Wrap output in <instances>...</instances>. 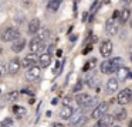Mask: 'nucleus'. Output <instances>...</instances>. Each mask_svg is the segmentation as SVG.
Wrapping results in <instances>:
<instances>
[{
  "instance_id": "nucleus-1",
  "label": "nucleus",
  "mask_w": 132,
  "mask_h": 127,
  "mask_svg": "<svg viewBox=\"0 0 132 127\" xmlns=\"http://www.w3.org/2000/svg\"><path fill=\"white\" fill-rule=\"evenodd\" d=\"M2 41L4 42H10V41H14V40L20 38V31L17 28H13V27H9L2 33Z\"/></svg>"
},
{
  "instance_id": "nucleus-2",
  "label": "nucleus",
  "mask_w": 132,
  "mask_h": 127,
  "mask_svg": "<svg viewBox=\"0 0 132 127\" xmlns=\"http://www.w3.org/2000/svg\"><path fill=\"white\" fill-rule=\"evenodd\" d=\"M108 109H109V103H108V102H101V103H98L97 106H95V109L92 110L91 117H92V119H100V117H102L104 114H106Z\"/></svg>"
},
{
  "instance_id": "nucleus-3",
  "label": "nucleus",
  "mask_w": 132,
  "mask_h": 127,
  "mask_svg": "<svg viewBox=\"0 0 132 127\" xmlns=\"http://www.w3.org/2000/svg\"><path fill=\"white\" fill-rule=\"evenodd\" d=\"M117 100H118V103H119L121 106H125V104H128L129 102L132 100V90L129 89V87L121 90L119 95H118V97H117Z\"/></svg>"
},
{
  "instance_id": "nucleus-4",
  "label": "nucleus",
  "mask_w": 132,
  "mask_h": 127,
  "mask_svg": "<svg viewBox=\"0 0 132 127\" xmlns=\"http://www.w3.org/2000/svg\"><path fill=\"white\" fill-rule=\"evenodd\" d=\"M46 48V44L43 41H40L38 38H33L31 41L29 42V50L31 51V54H36V52H41V51Z\"/></svg>"
},
{
  "instance_id": "nucleus-5",
  "label": "nucleus",
  "mask_w": 132,
  "mask_h": 127,
  "mask_svg": "<svg viewBox=\"0 0 132 127\" xmlns=\"http://www.w3.org/2000/svg\"><path fill=\"white\" fill-rule=\"evenodd\" d=\"M112 50H114V45H112V41H109V40H105V41H102V42H101L100 52H101V55H102V56L108 58V56L112 54Z\"/></svg>"
},
{
  "instance_id": "nucleus-6",
  "label": "nucleus",
  "mask_w": 132,
  "mask_h": 127,
  "mask_svg": "<svg viewBox=\"0 0 132 127\" xmlns=\"http://www.w3.org/2000/svg\"><path fill=\"white\" fill-rule=\"evenodd\" d=\"M105 33H106V35H109V37L115 35V34L118 33V24H117V20H114L112 17L106 20V24H105Z\"/></svg>"
},
{
  "instance_id": "nucleus-7",
  "label": "nucleus",
  "mask_w": 132,
  "mask_h": 127,
  "mask_svg": "<svg viewBox=\"0 0 132 127\" xmlns=\"http://www.w3.org/2000/svg\"><path fill=\"white\" fill-rule=\"evenodd\" d=\"M112 124H114V117L111 114H104L102 117L98 119L94 127H112Z\"/></svg>"
},
{
  "instance_id": "nucleus-8",
  "label": "nucleus",
  "mask_w": 132,
  "mask_h": 127,
  "mask_svg": "<svg viewBox=\"0 0 132 127\" xmlns=\"http://www.w3.org/2000/svg\"><path fill=\"white\" fill-rule=\"evenodd\" d=\"M40 73H41V69L37 66V65H34V66H31V68L27 69L26 78L29 79V81H37V79L40 78Z\"/></svg>"
},
{
  "instance_id": "nucleus-9",
  "label": "nucleus",
  "mask_w": 132,
  "mask_h": 127,
  "mask_svg": "<svg viewBox=\"0 0 132 127\" xmlns=\"http://www.w3.org/2000/svg\"><path fill=\"white\" fill-rule=\"evenodd\" d=\"M37 62H38L37 56H36L34 54H30V55L24 56V59L20 61V64H21V66H24V68H31V66H34Z\"/></svg>"
},
{
  "instance_id": "nucleus-10",
  "label": "nucleus",
  "mask_w": 132,
  "mask_h": 127,
  "mask_svg": "<svg viewBox=\"0 0 132 127\" xmlns=\"http://www.w3.org/2000/svg\"><path fill=\"white\" fill-rule=\"evenodd\" d=\"M21 68V64H20V59L19 58H13L9 61V66H7V69H9V73L10 75H16V73L20 71Z\"/></svg>"
},
{
  "instance_id": "nucleus-11",
  "label": "nucleus",
  "mask_w": 132,
  "mask_h": 127,
  "mask_svg": "<svg viewBox=\"0 0 132 127\" xmlns=\"http://www.w3.org/2000/svg\"><path fill=\"white\" fill-rule=\"evenodd\" d=\"M50 64H51V55L50 54L44 52L38 56V65H40V68H47V66H50Z\"/></svg>"
},
{
  "instance_id": "nucleus-12",
  "label": "nucleus",
  "mask_w": 132,
  "mask_h": 127,
  "mask_svg": "<svg viewBox=\"0 0 132 127\" xmlns=\"http://www.w3.org/2000/svg\"><path fill=\"white\" fill-rule=\"evenodd\" d=\"M38 30H40V20L33 18L31 21L29 23V25H27V33L29 34H36Z\"/></svg>"
},
{
  "instance_id": "nucleus-13",
  "label": "nucleus",
  "mask_w": 132,
  "mask_h": 127,
  "mask_svg": "<svg viewBox=\"0 0 132 127\" xmlns=\"http://www.w3.org/2000/svg\"><path fill=\"white\" fill-rule=\"evenodd\" d=\"M24 47H26V41L20 37V38L14 40V42H13V45H12V51L13 52H20V51L24 50Z\"/></svg>"
},
{
  "instance_id": "nucleus-14",
  "label": "nucleus",
  "mask_w": 132,
  "mask_h": 127,
  "mask_svg": "<svg viewBox=\"0 0 132 127\" xmlns=\"http://www.w3.org/2000/svg\"><path fill=\"white\" fill-rule=\"evenodd\" d=\"M129 75H131V71L125 66L119 68V69L117 71V79L118 81H126V79L129 78Z\"/></svg>"
},
{
  "instance_id": "nucleus-15",
  "label": "nucleus",
  "mask_w": 132,
  "mask_h": 127,
  "mask_svg": "<svg viewBox=\"0 0 132 127\" xmlns=\"http://www.w3.org/2000/svg\"><path fill=\"white\" fill-rule=\"evenodd\" d=\"M118 79L117 78H109L108 82H106V90H108V93H114L118 90Z\"/></svg>"
},
{
  "instance_id": "nucleus-16",
  "label": "nucleus",
  "mask_w": 132,
  "mask_h": 127,
  "mask_svg": "<svg viewBox=\"0 0 132 127\" xmlns=\"http://www.w3.org/2000/svg\"><path fill=\"white\" fill-rule=\"evenodd\" d=\"M92 96L88 95V93H80V95H77V97H75V100H77V103L80 104L81 107H84L87 103L89 102V99H91Z\"/></svg>"
},
{
  "instance_id": "nucleus-17",
  "label": "nucleus",
  "mask_w": 132,
  "mask_h": 127,
  "mask_svg": "<svg viewBox=\"0 0 132 127\" xmlns=\"http://www.w3.org/2000/svg\"><path fill=\"white\" fill-rule=\"evenodd\" d=\"M112 117L117 121H123L126 119V110L123 109V107H118V109H115V113H114Z\"/></svg>"
},
{
  "instance_id": "nucleus-18",
  "label": "nucleus",
  "mask_w": 132,
  "mask_h": 127,
  "mask_svg": "<svg viewBox=\"0 0 132 127\" xmlns=\"http://www.w3.org/2000/svg\"><path fill=\"white\" fill-rule=\"evenodd\" d=\"M82 116H84L82 109H78V110H75V112H72L71 117H70V123L74 124V126H77V123L81 120V117H82Z\"/></svg>"
},
{
  "instance_id": "nucleus-19",
  "label": "nucleus",
  "mask_w": 132,
  "mask_h": 127,
  "mask_svg": "<svg viewBox=\"0 0 132 127\" xmlns=\"http://www.w3.org/2000/svg\"><path fill=\"white\" fill-rule=\"evenodd\" d=\"M109 62H111V65H112V69H114V72H117L119 68L123 66V59L121 58V56H115V58L109 59Z\"/></svg>"
},
{
  "instance_id": "nucleus-20",
  "label": "nucleus",
  "mask_w": 132,
  "mask_h": 127,
  "mask_svg": "<svg viewBox=\"0 0 132 127\" xmlns=\"http://www.w3.org/2000/svg\"><path fill=\"white\" fill-rule=\"evenodd\" d=\"M13 113L16 114V117L21 119V117H24V116L27 114V110H26V107H23V106L14 104V106H13Z\"/></svg>"
},
{
  "instance_id": "nucleus-21",
  "label": "nucleus",
  "mask_w": 132,
  "mask_h": 127,
  "mask_svg": "<svg viewBox=\"0 0 132 127\" xmlns=\"http://www.w3.org/2000/svg\"><path fill=\"white\" fill-rule=\"evenodd\" d=\"M72 112H74V110H72L71 106H64L63 109H61V112H60L61 119H64V120H70V117H71Z\"/></svg>"
},
{
  "instance_id": "nucleus-22",
  "label": "nucleus",
  "mask_w": 132,
  "mask_h": 127,
  "mask_svg": "<svg viewBox=\"0 0 132 127\" xmlns=\"http://www.w3.org/2000/svg\"><path fill=\"white\" fill-rule=\"evenodd\" d=\"M101 72L105 73V75H111V73H114V69H112V65L109 61H104L102 64H101Z\"/></svg>"
},
{
  "instance_id": "nucleus-23",
  "label": "nucleus",
  "mask_w": 132,
  "mask_h": 127,
  "mask_svg": "<svg viewBox=\"0 0 132 127\" xmlns=\"http://www.w3.org/2000/svg\"><path fill=\"white\" fill-rule=\"evenodd\" d=\"M85 82H87V85H88L89 87H95L97 83H98V78L95 75H92V73H89V75H87Z\"/></svg>"
},
{
  "instance_id": "nucleus-24",
  "label": "nucleus",
  "mask_w": 132,
  "mask_h": 127,
  "mask_svg": "<svg viewBox=\"0 0 132 127\" xmlns=\"http://www.w3.org/2000/svg\"><path fill=\"white\" fill-rule=\"evenodd\" d=\"M129 16H131V11H129L128 8H123L122 11H119V17H118V18H119V21L122 23V24H125L129 20Z\"/></svg>"
},
{
  "instance_id": "nucleus-25",
  "label": "nucleus",
  "mask_w": 132,
  "mask_h": 127,
  "mask_svg": "<svg viewBox=\"0 0 132 127\" xmlns=\"http://www.w3.org/2000/svg\"><path fill=\"white\" fill-rule=\"evenodd\" d=\"M37 33H38V37H37V38L40 40V41H43V42L46 41L47 38H50V37H48V35H50V31L47 30V28H41V27H40V30H38Z\"/></svg>"
},
{
  "instance_id": "nucleus-26",
  "label": "nucleus",
  "mask_w": 132,
  "mask_h": 127,
  "mask_svg": "<svg viewBox=\"0 0 132 127\" xmlns=\"http://www.w3.org/2000/svg\"><path fill=\"white\" fill-rule=\"evenodd\" d=\"M61 2H63V0H50L48 2V10L57 11L58 7H60V4H61Z\"/></svg>"
},
{
  "instance_id": "nucleus-27",
  "label": "nucleus",
  "mask_w": 132,
  "mask_h": 127,
  "mask_svg": "<svg viewBox=\"0 0 132 127\" xmlns=\"http://www.w3.org/2000/svg\"><path fill=\"white\" fill-rule=\"evenodd\" d=\"M95 65H97V59L95 58H92V59H89V61H87V64L84 65V72H87V71H91L92 68L95 66Z\"/></svg>"
},
{
  "instance_id": "nucleus-28",
  "label": "nucleus",
  "mask_w": 132,
  "mask_h": 127,
  "mask_svg": "<svg viewBox=\"0 0 132 127\" xmlns=\"http://www.w3.org/2000/svg\"><path fill=\"white\" fill-rule=\"evenodd\" d=\"M0 127H14V121L12 117H6L3 120V123L0 124Z\"/></svg>"
},
{
  "instance_id": "nucleus-29",
  "label": "nucleus",
  "mask_w": 132,
  "mask_h": 127,
  "mask_svg": "<svg viewBox=\"0 0 132 127\" xmlns=\"http://www.w3.org/2000/svg\"><path fill=\"white\" fill-rule=\"evenodd\" d=\"M17 97H19V92H10V93H7V100H9V102L17 100Z\"/></svg>"
},
{
  "instance_id": "nucleus-30",
  "label": "nucleus",
  "mask_w": 132,
  "mask_h": 127,
  "mask_svg": "<svg viewBox=\"0 0 132 127\" xmlns=\"http://www.w3.org/2000/svg\"><path fill=\"white\" fill-rule=\"evenodd\" d=\"M97 104H98V99L97 97H91V99H89V102L84 107H94V106H97Z\"/></svg>"
},
{
  "instance_id": "nucleus-31",
  "label": "nucleus",
  "mask_w": 132,
  "mask_h": 127,
  "mask_svg": "<svg viewBox=\"0 0 132 127\" xmlns=\"http://www.w3.org/2000/svg\"><path fill=\"white\" fill-rule=\"evenodd\" d=\"M100 4H101L100 2H95V3H92V6H91V13H95V11H97V8L100 7Z\"/></svg>"
},
{
  "instance_id": "nucleus-32",
  "label": "nucleus",
  "mask_w": 132,
  "mask_h": 127,
  "mask_svg": "<svg viewBox=\"0 0 132 127\" xmlns=\"http://www.w3.org/2000/svg\"><path fill=\"white\" fill-rule=\"evenodd\" d=\"M63 103H64V106H71L72 100H71L70 97H64V99H63Z\"/></svg>"
},
{
  "instance_id": "nucleus-33",
  "label": "nucleus",
  "mask_w": 132,
  "mask_h": 127,
  "mask_svg": "<svg viewBox=\"0 0 132 127\" xmlns=\"http://www.w3.org/2000/svg\"><path fill=\"white\" fill-rule=\"evenodd\" d=\"M81 87H82V83H81V82H78V83L74 86V89H72V92H80V90H81Z\"/></svg>"
},
{
  "instance_id": "nucleus-34",
  "label": "nucleus",
  "mask_w": 132,
  "mask_h": 127,
  "mask_svg": "<svg viewBox=\"0 0 132 127\" xmlns=\"http://www.w3.org/2000/svg\"><path fill=\"white\" fill-rule=\"evenodd\" d=\"M4 71H6V68H4V65L2 64V62H0V78H2V76L4 75Z\"/></svg>"
},
{
  "instance_id": "nucleus-35",
  "label": "nucleus",
  "mask_w": 132,
  "mask_h": 127,
  "mask_svg": "<svg viewBox=\"0 0 132 127\" xmlns=\"http://www.w3.org/2000/svg\"><path fill=\"white\" fill-rule=\"evenodd\" d=\"M91 50H92V47H91V45H88V47H85V50L82 51V54H88V52H91Z\"/></svg>"
},
{
  "instance_id": "nucleus-36",
  "label": "nucleus",
  "mask_w": 132,
  "mask_h": 127,
  "mask_svg": "<svg viewBox=\"0 0 132 127\" xmlns=\"http://www.w3.org/2000/svg\"><path fill=\"white\" fill-rule=\"evenodd\" d=\"M118 17H119V11H114V16H112V18H114V20H117Z\"/></svg>"
},
{
  "instance_id": "nucleus-37",
  "label": "nucleus",
  "mask_w": 132,
  "mask_h": 127,
  "mask_svg": "<svg viewBox=\"0 0 132 127\" xmlns=\"http://www.w3.org/2000/svg\"><path fill=\"white\" fill-rule=\"evenodd\" d=\"M122 3L125 6H128V4H132V0H122Z\"/></svg>"
},
{
  "instance_id": "nucleus-38",
  "label": "nucleus",
  "mask_w": 132,
  "mask_h": 127,
  "mask_svg": "<svg viewBox=\"0 0 132 127\" xmlns=\"http://www.w3.org/2000/svg\"><path fill=\"white\" fill-rule=\"evenodd\" d=\"M51 127H64V124H61V123H54Z\"/></svg>"
},
{
  "instance_id": "nucleus-39",
  "label": "nucleus",
  "mask_w": 132,
  "mask_h": 127,
  "mask_svg": "<svg viewBox=\"0 0 132 127\" xmlns=\"http://www.w3.org/2000/svg\"><path fill=\"white\" fill-rule=\"evenodd\" d=\"M75 40H77V35H71V37H70V41H75Z\"/></svg>"
},
{
  "instance_id": "nucleus-40",
  "label": "nucleus",
  "mask_w": 132,
  "mask_h": 127,
  "mask_svg": "<svg viewBox=\"0 0 132 127\" xmlns=\"http://www.w3.org/2000/svg\"><path fill=\"white\" fill-rule=\"evenodd\" d=\"M129 50H131V54H132V42L129 44Z\"/></svg>"
},
{
  "instance_id": "nucleus-41",
  "label": "nucleus",
  "mask_w": 132,
  "mask_h": 127,
  "mask_svg": "<svg viewBox=\"0 0 132 127\" xmlns=\"http://www.w3.org/2000/svg\"><path fill=\"white\" fill-rule=\"evenodd\" d=\"M2 52H3V48L0 47V55H2Z\"/></svg>"
},
{
  "instance_id": "nucleus-42",
  "label": "nucleus",
  "mask_w": 132,
  "mask_h": 127,
  "mask_svg": "<svg viewBox=\"0 0 132 127\" xmlns=\"http://www.w3.org/2000/svg\"><path fill=\"white\" fill-rule=\"evenodd\" d=\"M129 127H132V121H131V123H129Z\"/></svg>"
},
{
  "instance_id": "nucleus-43",
  "label": "nucleus",
  "mask_w": 132,
  "mask_h": 127,
  "mask_svg": "<svg viewBox=\"0 0 132 127\" xmlns=\"http://www.w3.org/2000/svg\"><path fill=\"white\" fill-rule=\"evenodd\" d=\"M131 62H132V54H131Z\"/></svg>"
},
{
  "instance_id": "nucleus-44",
  "label": "nucleus",
  "mask_w": 132,
  "mask_h": 127,
  "mask_svg": "<svg viewBox=\"0 0 132 127\" xmlns=\"http://www.w3.org/2000/svg\"><path fill=\"white\" fill-rule=\"evenodd\" d=\"M112 127H119V126H112Z\"/></svg>"
},
{
  "instance_id": "nucleus-45",
  "label": "nucleus",
  "mask_w": 132,
  "mask_h": 127,
  "mask_svg": "<svg viewBox=\"0 0 132 127\" xmlns=\"http://www.w3.org/2000/svg\"><path fill=\"white\" fill-rule=\"evenodd\" d=\"M131 27H132V21H131Z\"/></svg>"
}]
</instances>
